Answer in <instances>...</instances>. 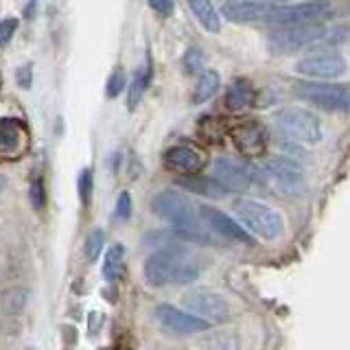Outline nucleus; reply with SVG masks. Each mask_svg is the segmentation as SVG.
<instances>
[{"mask_svg":"<svg viewBox=\"0 0 350 350\" xmlns=\"http://www.w3.org/2000/svg\"><path fill=\"white\" fill-rule=\"evenodd\" d=\"M189 9L193 11V16L197 22L208 31V33H219L221 31V18H219L215 5L206 3V0H191Z\"/></svg>","mask_w":350,"mask_h":350,"instance_id":"412c9836","label":"nucleus"},{"mask_svg":"<svg viewBox=\"0 0 350 350\" xmlns=\"http://www.w3.org/2000/svg\"><path fill=\"white\" fill-rule=\"evenodd\" d=\"M300 98L320 105L328 112H348L350 94L348 85H335V83H300L295 90Z\"/></svg>","mask_w":350,"mask_h":350,"instance_id":"1a4fd4ad","label":"nucleus"},{"mask_svg":"<svg viewBox=\"0 0 350 350\" xmlns=\"http://www.w3.org/2000/svg\"><path fill=\"white\" fill-rule=\"evenodd\" d=\"M219 88H221V77H219V72L213 68L202 70L200 79L195 83V90H193V103L200 105V103L211 101V98L219 92Z\"/></svg>","mask_w":350,"mask_h":350,"instance_id":"aec40b11","label":"nucleus"},{"mask_svg":"<svg viewBox=\"0 0 350 350\" xmlns=\"http://www.w3.org/2000/svg\"><path fill=\"white\" fill-rule=\"evenodd\" d=\"M118 350H129V348H118Z\"/></svg>","mask_w":350,"mask_h":350,"instance_id":"e433bc0d","label":"nucleus"},{"mask_svg":"<svg viewBox=\"0 0 350 350\" xmlns=\"http://www.w3.org/2000/svg\"><path fill=\"white\" fill-rule=\"evenodd\" d=\"M149 79H151V66L147 64L136 70L134 79L129 83V90H127V107L129 109H136L138 103L142 101V96H145V90L149 85Z\"/></svg>","mask_w":350,"mask_h":350,"instance_id":"5701e85b","label":"nucleus"},{"mask_svg":"<svg viewBox=\"0 0 350 350\" xmlns=\"http://www.w3.org/2000/svg\"><path fill=\"white\" fill-rule=\"evenodd\" d=\"M103 245H105V232L101 228H94L92 232L85 237V247H83L85 258L88 260H96L98 254L103 252Z\"/></svg>","mask_w":350,"mask_h":350,"instance_id":"393cba45","label":"nucleus"},{"mask_svg":"<svg viewBox=\"0 0 350 350\" xmlns=\"http://www.w3.org/2000/svg\"><path fill=\"white\" fill-rule=\"evenodd\" d=\"M254 101V90H252V83L247 79H237L232 85L228 88L226 92V107L230 112H241L252 105Z\"/></svg>","mask_w":350,"mask_h":350,"instance_id":"6ab92c4d","label":"nucleus"},{"mask_svg":"<svg viewBox=\"0 0 350 350\" xmlns=\"http://www.w3.org/2000/svg\"><path fill=\"white\" fill-rule=\"evenodd\" d=\"M16 83L22 88V90H29L31 83H33V64L20 66V68L16 70Z\"/></svg>","mask_w":350,"mask_h":350,"instance_id":"473e14b6","label":"nucleus"},{"mask_svg":"<svg viewBox=\"0 0 350 350\" xmlns=\"http://www.w3.org/2000/svg\"><path fill=\"white\" fill-rule=\"evenodd\" d=\"M204 51L202 49H189L184 53V59H182V66H184V72H189V75H195V72H202L204 70Z\"/></svg>","mask_w":350,"mask_h":350,"instance_id":"a878e982","label":"nucleus"},{"mask_svg":"<svg viewBox=\"0 0 350 350\" xmlns=\"http://www.w3.org/2000/svg\"><path fill=\"white\" fill-rule=\"evenodd\" d=\"M131 208H134V204H131V195L127 191H123L118 195V200H116V217L118 219H129Z\"/></svg>","mask_w":350,"mask_h":350,"instance_id":"2f4dec72","label":"nucleus"},{"mask_svg":"<svg viewBox=\"0 0 350 350\" xmlns=\"http://www.w3.org/2000/svg\"><path fill=\"white\" fill-rule=\"evenodd\" d=\"M149 7L153 9V11H158L160 16H171V11H173V3H167V0H151L149 3Z\"/></svg>","mask_w":350,"mask_h":350,"instance_id":"72a5a7b5","label":"nucleus"},{"mask_svg":"<svg viewBox=\"0 0 350 350\" xmlns=\"http://www.w3.org/2000/svg\"><path fill=\"white\" fill-rule=\"evenodd\" d=\"M326 36V29L315 22V25H298V27H280L269 36L271 49L276 51H298L309 46L313 42H320Z\"/></svg>","mask_w":350,"mask_h":350,"instance_id":"9d476101","label":"nucleus"},{"mask_svg":"<svg viewBox=\"0 0 350 350\" xmlns=\"http://www.w3.org/2000/svg\"><path fill=\"white\" fill-rule=\"evenodd\" d=\"M27 295H29L27 289H14V291H9L7 298H5V306H7L11 313H16V311H20L22 306L27 304Z\"/></svg>","mask_w":350,"mask_h":350,"instance_id":"c85d7f7f","label":"nucleus"},{"mask_svg":"<svg viewBox=\"0 0 350 350\" xmlns=\"http://www.w3.org/2000/svg\"><path fill=\"white\" fill-rule=\"evenodd\" d=\"M5 186H7V178H5V175H3V173H0V193H3V191H5Z\"/></svg>","mask_w":350,"mask_h":350,"instance_id":"f704fd0d","label":"nucleus"},{"mask_svg":"<svg viewBox=\"0 0 350 350\" xmlns=\"http://www.w3.org/2000/svg\"><path fill=\"white\" fill-rule=\"evenodd\" d=\"M226 136L243 158L256 160L265 156L267 149V129L258 120H237L226 127Z\"/></svg>","mask_w":350,"mask_h":350,"instance_id":"39448f33","label":"nucleus"},{"mask_svg":"<svg viewBox=\"0 0 350 350\" xmlns=\"http://www.w3.org/2000/svg\"><path fill=\"white\" fill-rule=\"evenodd\" d=\"M178 184L189 193L202 195V197H211V200H224V197H226V189L215 178H204V175H186V178L178 180Z\"/></svg>","mask_w":350,"mask_h":350,"instance_id":"a211bd4d","label":"nucleus"},{"mask_svg":"<svg viewBox=\"0 0 350 350\" xmlns=\"http://www.w3.org/2000/svg\"><path fill=\"white\" fill-rule=\"evenodd\" d=\"M156 317L160 320V324L164 328H169L171 333H178V335H193V333H204L211 328V324L200 320L186 311L175 309L171 304H160L156 309Z\"/></svg>","mask_w":350,"mask_h":350,"instance_id":"f8f14e48","label":"nucleus"},{"mask_svg":"<svg viewBox=\"0 0 350 350\" xmlns=\"http://www.w3.org/2000/svg\"><path fill=\"white\" fill-rule=\"evenodd\" d=\"M260 173H267L280 189L295 193L302 189V169L289 158H269Z\"/></svg>","mask_w":350,"mask_h":350,"instance_id":"dca6fc26","label":"nucleus"},{"mask_svg":"<svg viewBox=\"0 0 350 350\" xmlns=\"http://www.w3.org/2000/svg\"><path fill=\"white\" fill-rule=\"evenodd\" d=\"M77 189H79V200L83 206L90 204L92 197V169H83L79 173V180H77Z\"/></svg>","mask_w":350,"mask_h":350,"instance_id":"cd10ccee","label":"nucleus"},{"mask_svg":"<svg viewBox=\"0 0 350 350\" xmlns=\"http://www.w3.org/2000/svg\"><path fill=\"white\" fill-rule=\"evenodd\" d=\"M164 167L178 175H197L206 167V156L191 145H175L164 151Z\"/></svg>","mask_w":350,"mask_h":350,"instance_id":"ddd939ff","label":"nucleus"},{"mask_svg":"<svg viewBox=\"0 0 350 350\" xmlns=\"http://www.w3.org/2000/svg\"><path fill=\"white\" fill-rule=\"evenodd\" d=\"M206 258L193 254L186 247L169 245L162 247L145 260V278L151 287L167 284H189L202 276Z\"/></svg>","mask_w":350,"mask_h":350,"instance_id":"f257e3e1","label":"nucleus"},{"mask_svg":"<svg viewBox=\"0 0 350 350\" xmlns=\"http://www.w3.org/2000/svg\"><path fill=\"white\" fill-rule=\"evenodd\" d=\"M184 306L189 309L191 315L200 317L208 324H221L230 320V304L215 291L197 289L184 298Z\"/></svg>","mask_w":350,"mask_h":350,"instance_id":"6e6552de","label":"nucleus"},{"mask_svg":"<svg viewBox=\"0 0 350 350\" xmlns=\"http://www.w3.org/2000/svg\"><path fill=\"white\" fill-rule=\"evenodd\" d=\"M200 215H202L204 221L211 226L215 232L221 234V237L239 241V243H243V245H254V239H252V234H247L245 230L241 228V224H237L234 219H230L221 211H217V208H213V206H202L200 208Z\"/></svg>","mask_w":350,"mask_h":350,"instance_id":"2eb2a0df","label":"nucleus"},{"mask_svg":"<svg viewBox=\"0 0 350 350\" xmlns=\"http://www.w3.org/2000/svg\"><path fill=\"white\" fill-rule=\"evenodd\" d=\"M31 147L29 127L22 118L0 116V162L20 160Z\"/></svg>","mask_w":350,"mask_h":350,"instance_id":"0eeeda50","label":"nucleus"},{"mask_svg":"<svg viewBox=\"0 0 350 350\" xmlns=\"http://www.w3.org/2000/svg\"><path fill=\"white\" fill-rule=\"evenodd\" d=\"M18 29V20L16 18H3L0 20V46H7L11 38L16 36Z\"/></svg>","mask_w":350,"mask_h":350,"instance_id":"7c9ffc66","label":"nucleus"},{"mask_svg":"<svg viewBox=\"0 0 350 350\" xmlns=\"http://www.w3.org/2000/svg\"><path fill=\"white\" fill-rule=\"evenodd\" d=\"M0 88H3V75H0Z\"/></svg>","mask_w":350,"mask_h":350,"instance_id":"c9c22d12","label":"nucleus"},{"mask_svg":"<svg viewBox=\"0 0 350 350\" xmlns=\"http://www.w3.org/2000/svg\"><path fill=\"white\" fill-rule=\"evenodd\" d=\"M151 211L158 217H162L164 221H169L175 228V232L189 239H204L200 208L195 206V202L189 195L173 189L162 191L151 200Z\"/></svg>","mask_w":350,"mask_h":350,"instance_id":"f03ea898","label":"nucleus"},{"mask_svg":"<svg viewBox=\"0 0 350 350\" xmlns=\"http://www.w3.org/2000/svg\"><path fill=\"white\" fill-rule=\"evenodd\" d=\"M273 125H276L282 134L295 138L302 145H317L322 138L320 120L313 112L304 107H282L273 114Z\"/></svg>","mask_w":350,"mask_h":350,"instance_id":"20e7f679","label":"nucleus"},{"mask_svg":"<svg viewBox=\"0 0 350 350\" xmlns=\"http://www.w3.org/2000/svg\"><path fill=\"white\" fill-rule=\"evenodd\" d=\"M271 9V3H256V0H239V3H226L221 14L232 22H265Z\"/></svg>","mask_w":350,"mask_h":350,"instance_id":"f3484780","label":"nucleus"},{"mask_svg":"<svg viewBox=\"0 0 350 350\" xmlns=\"http://www.w3.org/2000/svg\"><path fill=\"white\" fill-rule=\"evenodd\" d=\"M234 213L241 219V228L250 234H256L265 241H273L282 234L284 219L278 211L271 206H265L256 200H247V197H239L234 202Z\"/></svg>","mask_w":350,"mask_h":350,"instance_id":"7ed1b4c3","label":"nucleus"},{"mask_svg":"<svg viewBox=\"0 0 350 350\" xmlns=\"http://www.w3.org/2000/svg\"><path fill=\"white\" fill-rule=\"evenodd\" d=\"M295 70L315 79H335L346 72V59L337 53H317L300 59L295 64Z\"/></svg>","mask_w":350,"mask_h":350,"instance_id":"9b49d317","label":"nucleus"},{"mask_svg":"<svg viewBox=\"0 0 350 350\" xmlns=\"http://www.w3.org/2000/svg\"><path fill=\"white\" fill-rule=\"evenodd\" d=\"M101 350H105V348H101Z\"/></svg>","mask_w":350,"mask_h":350,"instance_id":"58836bf2","label":"nucleus"},{"mask_svg":"<svg viewBox=\"0 0 350 350\" xmlns=\"http://www.w3.org/2000/svg\"><path fill=\"white\" fill-rule=\"evenodd\" d=\"M197 136H200L208 145H219L226 136V127L221 125V120L213 116H204L197 127Z\"/></svg>","mask_w":350,"mask_h":350,"instance_id":"b1692460","label":"nucleus"},{"mask_svg":"<svg viewBox=\"0 0 350 350\" xmlns=\"http://www.w3.org/2000/svg\"><path fill=\"white\" fill-rule=\"evenodd\" d=\"M213 178L224 186L226 193L228 191L243 193L250 189V184H252V171H247L245 167H241L239 162L230 160V158H217Z\"/></svg>","mask_w":350,"mask_h":350,"instance_id":"4468645a","label":"nucleus"},{"mask_svg":"<svg viewBox=\"0 0 350 350\" xmlns=\"http://www.w3.org/2000/svg\"><path fill=\"white\" fill-rule=\"evenodd\" d=\"M125 269V247L123 245H112L105 252V260H103V276L107 282H116L123 276Z\"/></svg>","mask_w":350,"mask_h":350,"instance_id":"4be33fe9","label":"nucleus"},{"mask_svg":"<svg viewBox=\"0 0 350 350\" xmlns=\"http://www.w3.org/2000/svg\"><path fill=\"white\" fill-rule=\"evenodd\" d=\"M31 204L36 211H42L46 206V191H44V182L40 178L31 182Z\"/></svg>","mask_w":350,"mask_h":350,"instance_id":"c756f323","label":"nucleus"},{"mask_svg":"<svg viewBox=\"0 0 350 350\" xmlns=\"http://www.w3.org/2000/svg\"><path fill=\"white\" fill-rule=\"evenodd\" d=\"M123 90H125V70L120 68V66H116V68L112 70V75L107 77L105 94H107L109 98H116Z\"/></svg>","mask_w":350,"mask_h":350,"instance_id":"bb28decb","label":"nucleus"},{"mask_svg":"<svg viewBox=\"0 0 350 350\" xmlns=\"http://www.w3.org/2000/svg\"><path fill=\"white\" fill-rule=\"evenodd\" d=\"M331 5L328 3H295V5H273L267 14L269 25L278 27H298V25H315L317 20H322Z\"/></svg>","mask_w":350,"mask_h":350,"instance_id":"423d86ee","label":"nucleus"},{"mask_svg":"<svg viewBox=\"0 0 350 350\" xmlns=\"http://www.w3.org/2000/svg\"><path fill=\"white\" fill-rule=\"evenodd\" d=\"M27 350H33V348H27Z\"/></svg>","mask_w":350,"mask_h":350,"instance_id":"4c0bfd02","label":"nucleus"}]
</instances>
